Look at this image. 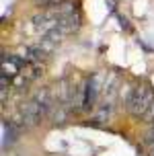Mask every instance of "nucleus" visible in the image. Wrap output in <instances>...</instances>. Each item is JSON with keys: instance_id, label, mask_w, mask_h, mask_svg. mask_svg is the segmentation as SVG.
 <instances>
[{"instance_id": "3", "label": "nucleus", "mask_w": 154, "mask_h": 156, "mask_svg": "<svg viewBox=\"0 0 154 156\" xmlns=\"http://www.w3.org/2000/svg\"><path fill=\"white\" fill-rule=\"evenodd\" d=\"M37 6H45V8H56V4H62V0H33Z\"/></svg>"}, {"instance_id": "2", "label": "nucleus", "mask_w": 154, "mask_h": 156, "mask_svg": "<svg viewBox=\"0 0 154 156\" xmlns=\"http://www.w3.org/2000/svg\"><path fill=\"white\" fill-rule=\"evenodd\" d=\"M10 142H13V125L4 121L2 123V148H6Z\"/></svg>"}, {"instance_id": "1", "label": "nucleus", "mask_w": 154, "mask_h": 156, "mask_svg": "<svg viewBox=\"0 0 154 156\" xmlns=\"http://www.w3.org/2000/svg\"><path fill=\"white\" fill-rule=\"evenodd\" d=\"M152 105H154V93L148 86H136L127 97V111L134 117L148 115Z\"/></svg>"}]
</instances>
